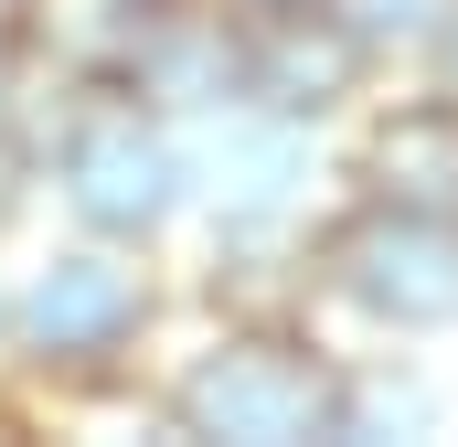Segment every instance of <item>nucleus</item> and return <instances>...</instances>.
<instances>
[{
  "mask_svg": "<svg viewBox=\"0 0 458 447\" xmlns=\"http://www.w3.org/2000/svg\"><path fill=\"white\" fill-rule=\"evenodd\" d=\"M331 266L352 277L362 309L427 331V320H458V214H427V203H373L362 224L331 234Z\"/></svg>",
  "mask_w": 458,
  "mask_h": 447,
  "instance_id": "f257e3e1",
  "label": "nucleus"
},
{
  "mask_svg": "<svg viewBox=\"0 0 458 447\" xmlns=\"http://www.w3.org/2000/svg\"><path fill=\"white\" fill-rule=\"evenodd\" d=\"M182 416H192L203 437H310V426H342L331 384H320L310 351H288V341H225V351L192 373Z\"/></svg>",
  "mask_w": 458,
  "mask_h": 447,
  "instance_id": "f03ea898",
  "label": "nucleus"
},
{
  "mask_svg": "<svg viewBox=\"0 0 458 447\" xmlns=\"http://www.w3.org/2000/svg\"><path fill=\"white\" fill-rule=\"evenodd\" d=\"M75 203H86L97 224H117V234L160 224V214H171V149H160L128 107L97 117V128L75 139Z\"/></svg>",
  "mask_w": 458,
  "mask_h": 447,
  "instance_id": "7ed1b4c3",
  "label": "nucleus"
},
{
  "mask_svg": "<svg viewBox=\"0 0 458 447\" xmlns=\"http://www.w3.org/2000/svg\"><path fill=\"white\" fill-rule=\"evenodd\" d=\"M256 97H277V107H331L352 75H362V32H352L342 11H277L267 21V43H256Z\"/></svg>",
  "mask_w": 458,
  "mask_h": 447,
  "instance_id": "20e7f679",
  "label": "nucleus"
},
{
  "mask_svg": "<svg viewBox=\"0 0 458 447\" xmlns=\"http://www.w3.org/2000/svg\"><path fill=\"white\" fill-rule=\"evenodd\" d=\"M128 320H139V277L107 266V256H64L32 288V309H21V331L43 341V351H107Z\"/></svg>",
  "mask_w": 458,
  "mask_h": 447,
  "instance_id": "39448f33",
  "label": "nucleus"
},
{
  "mask_svg": "<svg viewBox=\"0 0 458 447\" xmlns=\"http://www.w3.org/2000/svg\"><path fill=\"white\" fill-rule=\"evenodd\" d=\"M373 171H384V203L458 214V97H437V107H405L384 139H373Z\"/></svg>",
  "mask_w": 458,
  "mask_h": 447,
  "instance_id": "423d86ee",
  "label": "nucleus"
},
{
  "mask_svg": "<svg viewBox=\"0 0 458 447\" xmlns=\"http://www.w3.org/2000/svg\"><path fill=\"white\" fill-rule=\"evenodd\" d=\"M139 86L149 97H225L234 86V43H225V21H160L149 43H139Z\"/></svg>",
  "mask_w": 458,
  "mask_h": 447,
  "instance_id": "0eeeda50",
  "label": "nucleus"
},
{
  "mask_svg": "<svg viewBox=\"0 0 458 447\" xmlns=\"http://www.w3.org/2000/svg\"><path fill=\"white\" fill-rule=\"evenodd\" d=\"M225 11H256V21H277V11H310V0H225Z\"/></svg>",
  "mask_w": 458,
  "mask_h": 447,
  "instance_id": "6e6552de",
  "label": "nucleus"
},
{
  "mask_svg": "<svg viewBox=\"0 0 458 447\" xmlns=\"http://www.w3.org/2000/svg\"><path fill=\"white\" fill-rule=\"evenodd\" d=\"M448 75H458V32H448Z\"/></svg>",
  "mask_w": 458,
  "mask_h": 447,
  "instance_id": "1a4fd4ad",
  "label": "nucleus"
}]
</instances>
